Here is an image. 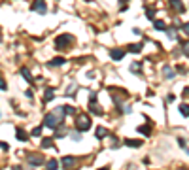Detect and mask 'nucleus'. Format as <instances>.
<instances>
[{
  "mask_svg": "<svg viewBox=\"0 0 189 170\" xmlns=\"http://www.w3.org/2000/svg\"><path fill=\"white\" fill-rule=\"evenodd\" d=\"M74 125H76V129H78L80 132H85V131L91 129V117H89L87 113H78Z\"/></svg>",
  "mask_w": 189,
  "mask_h": 170,
  "instance_id": "obj_1",
  "label": "nucleus"
},
{
  "mask_svg": "<svg viewBox=\"0 0 189 170\" xmlns=\"http://www.w3.org/2000/svg\"><path fill=\"white\" fill-rule=\"evenodd\" d=\"M59 123H62V121L57 117V113H55V112L47 113V115H45V119H44V127H47V129H55Z\"/></svg>",
  "mask_w": 189,
  "mask_h": 170,
  "instance_id": "obj_2",
  "label": "nucleus"
},
{
  "mask_svg": "<svg viewBox=\"0 0 189 170\" xmlns=\"http://www.w3.org/2000/svg\"><path fill=\"white\" fill-rule=\"evenodd\" d=\"M72 42H74V36L72 34H62V36H59L55 40V45L57 47H66V45H70Z\"/></svg>",
  "mask_w": 189,
  "mask_h": 170,
  "instance_id": "obj_3",
  "label": "nucleus"
},
{
  "mask_svg": "<svg viewBox=\"0 0 189 170\" xmlns=\"http://www.w3.org/2000/svg\"><path fill=\"white\" fill-rule=\"evenodd\" d=\"M61 164H62V168H66V170H70L74 164H76V157H72V155H66V157H61Z\"/></svg>",
  "mask_w": 189,
  "mask_h": 170,
  "instance_id": "obj_4",
  "label": "nucleus"
},
{
  "mask_svg": "<svg viewBox=\"0 0 189 170\" xmlns=\"http://www.w3.org/2000/svg\"><path fill=\"white\" fill-rule=\"evenodd\" d=\"M30 10H32V11H36V13H42V15H45V13H47V8H45V4L42 2V0H36V2L30 6Z\"/></svg>",
  "mask_w": 189,
  "mask_h": 170,
  "instance_id": "obj_5",
  "label": "nucleus"
},
{
  "mask_svg": "<svg viewBox=\"0 0 189 170\" xmlns=\"http://www.w3.org/2000/svg\"><path fill=\"white\" fill-rule=\"evenodd\" d=\"M27 161H29V164H30V166H42V164L45 163V159H44V157H40V155H29V157H27Z\"/></svg>",
  "mask_w": 189,
  "mask_h": 170,
  "instance_id": "obj_6",
  "label": "nucleus"
},
{
  "mask_svg": "<svg viewBox=\"0 0 189 170\" xmlns=\"http://www.w3.org/2000/svg\"><path fill=\"white\" fill-rule=\"evenodd\" d=\"M125 53H127V51H123V49H112V51H110V57H112L113 61H123Z\"/></svg>",
  "mask_w": 189,
  "mask_h": 170,
  "instance_id": "obj_7",
  "label": "nucleus"
},
{
  "mask_svg": "<svg viewBox=\"0 0 189 170\" xmlns=\"http://www.w3.org/2000/svg\"><path fill=\"white\" fill-rule=\"evenodd\" d=\"M55 99V89L53 87H47L45 91H44V102H49V100H53Z\"/></svg>",
  "mask_w": 189,
  "mask_h": 170,
  "instance_id": "obj_8",
  "label": "nucleus"
},
{
  "mask_svg": "<svg viewBox=\"0 0 189 170\" xmlns=\"http://www.w3.org/2000/svg\"><path fill=\"white\" fill-rule=\"evenodd\" d=\"M66 61H64V57H55V59H51L49 62H47V66H51V68H57V66H62Z\"/></svg>",
  "mask_w": 189,
  "mask_h": 170,
  "instance_id": "obj_9",
  "label": "nucleus"
},
{
  "mask_svg": "<svg viewBox=\"0 0 189 170\" xmlns=\"http://www.w3.org/2000/svg\"><path fill=\"white\" fill-rule=\"evenodd\" d=\"M168 2H170V6L176 10V11H185V6H183V2H182V0H168Z\"/></svg>",
  "mask_w": 189,
  "mask_h": 170,
  "instance_id": "obj_10",
  "label": "nucleus"
},
{
  "mask_svg": "<svg viewBox=\"0 0 189 170\" xmlns=\"http://www.w3.org/2000/svg\"><path fill=\"white\" fill-rule=\"evenodd\" d=\"M123 144L127 145V148H140V145H142V140H132V138H127Z\"/></svg>",
  "mask_w": 189,
  "mask_h": 170,
  "instance_id": "obj_11",
  "label": "nucleus"
},
{
  "mask_svg": "<svg viewBox=\"0 0 189 170\" xmlns=\"http://www.w3.org/2000/svg\"><path fill=\"white\" fill-rule=\"evenodd\" d=\"M15 136H17V140H19V142H25V140L29 138V134H27L25 131H23L21 127H17V129H15Z\"/></svg>",
  "mask_w": 189,
  "mask_h": 170,
  "instance_id": "obj_12",
  "label": "nucleus"
},
{
  "mask_svg": "<svg viewBox=\"0 0 189 170\" xmlns=\"http://www.w3.org/2000/svg\"><path fill=\"white\" fill-rule=\"evenodd\" d=\"M89 110H93L94 115H102V110H100V106L97 104V100H94V102H89Z\"/></svg>",
  "mask_w": 189,
  "mask_h": 170,
  "instance_id": "obj_13",
  "label": "nucleus"
},
{
  "mask_svg": "<svg viewBox=\"0 0 189 170\" xmlns=\"http://www.w3.org/2000/svg\"><path fill=\"white\" fill-rule=\"evenodd\" d=\"M94 136H97L99 140H100V138H104V136H108L106 127H97V131H94Z\"/></svg>",
  "mask_w": 189,
  "mask_h": 170,
  "instance_id": "obj_14",
  "label": "nucleus"
},
{
  "mask_svg": "<svg viewBox=\"0 0 189 170\" xmlns=\"http://www.w3.org/2000/svg\"><path fill=\"white\" fill-rule=\"evenodd\" d=\"M21 76H23V78H25V80L29 81V83L32 81V74H30V70H29V68H25V66H23V68H21Z\"/></svg>",
  "mask_w": 189,
  "mask_h": 170,
  "instance_id": "obj_15",
  "label": "nucleus"
},
{
  "mask_svg": "<svg viewBox=\"0 0 189 170\" xmlns=\"http://www.w3.org/2000/svg\"><path fill=\"white\" fill-rule=\"evenodd\" d=\"M142 47H144L142 44H136V45L132 44V45H129V47H127V49H129V53H140V51H142Z\"/></svg>",
  "mask_w": 189,
  "mask_h": 170,
  "instance_id": "obj_16",
  "label": "nucleus"
},
{
  "mask_svg": "<svg viewBox=\"0 0 189 170\" xmlns=\"http://www.w3.org/2000/svg\"><path fill=\"white\" fill-rule=\"evenodd\" d=\"M42 148H44V149L53 148V138H44V140H42Z\"/></svg>",
  "mask_w": 189,
  "mask_h": 170,
  "instance_id": "obj_17",
  "label": "nucleus"
},
{
  "mask_svg": "<svg viewBox=\"0 0 189 170\" xmlns=\"http://www.w3.org/2000/svg\"><path fill=\"white\" fill-rule=\"evenodd\" d=\"M57 168H59V163H57L55 159L47 161V164H45V170H57Z\"/></svg>",
  "mask_w": 189,
  "mask_h": 170,
  "instance_id": "obj_18",
  "label": "nucleus"
},
{
  "mask_svg": "<svg viewBox=\"0 0 189 170\" xmlns=\"http://www.w3.org/2000/svg\"><path fill=\"white\" fill-rule=\"evenodd\" d=\"M153 27H155L157 30H164V29H167V23H164V21H161V19H157V21L153 23Z\"/></svg>",
  "mask_w": 189,
  "mask_h": 170,
  "instance_id": "obj_19",
  "label": "nucleus"
},
{
  "mask_svg": "<svg viewBox=\"0 0 189 170\" xmlns=\"http://www.w3.org/2000/svg\"><path fill=\"white\" fill-rule=\"evenodd\" d=\"M78 91V87H76V83H72L68 89H66V96H70V99H74V93Z\"/></svg>",
  "mask_w": 189,
  "mask_h": 170,
  "instance_id": "obj_20",
  "label": "nucleus"
},
{
  "mask_svg": "<svg viewBox=\"0 0 189 170\" xmlns=\"http://www.w3.org/2000/svg\"><path fill=\"white\" fill-rule=\"evenodd\" d=\"M180 113H182L183 117H189V104H182V106H180Z\"/></svg>",
  "mask_w": 189,
  "mask_h": 170,
  "instance_id": "obj_21",
  "label": "nucleus"
},
{
  "mask_svg": "<svg viewBox=\"0 0 189 170\" xmlns=\"http://www.w3.org/2000/svg\"><path fill=\"white\" fill-rule=\"evenodd\" d=\"M163 74L167 76V78H174V70H172L170 66H164V68H163Z\"/></svg>",
  "mask_w": 189,
  "mask_h": 170,
  "instance_id": "obj_22",
  "label": "nucleus"
},
{
  "mask_svg": "<svg viewBox=\"0 0 189 170\" xmlns=\"http://www.w3.org/2000/svg\"><path fill=\"white\" fill-rule=\"evenodd\" d=\"M140 66H142L140 62H132L131 64V72H132V74H140V70H142Z\"/></svg>",
  "mask_w": 189,
  "mask_h": 170,
  "instance_id": "obj_23",
  "label": "nucleus"
},
{
  "mask_svg": "<svg viewBox=\"0 0 189 170\" xmlns=\"http://www.w3.org/2000/svg\"><path fill=\"white\" fill-rule=\"evenodd\" d=\"M70 138H72L74 142H80L81 140V132L80 131H72V132H70Z\"/></svg>",
  "mask_w": 189,
  "mask_h": 170,
  "instance_id": "obj_24",
  "label": "nucleus"
},
{
  "mask_svg": "<svg viewBox=\"0 0 189 170\" xmlns=\"http://www.w3.org/2000/svg\"><path fill=\"white\" fill-rule=\"evenodd\" d=\"M62 112H64L66 115H76V110H74L72 106H62Z\"/></svg>",
  "mask_w": 189,
  "mask_h": 170,
  "instance_id": "obj_25",
  "label": "nucleus"
},
{
  "mask_svg": "<svg viewBox=\"0 0 189 170\" xmlns=\"http://www.w3.org/2000/svg\"><path fill=\"white\" fill-rule=\"evenodd\" d=\"M138 131H140L142 134H146V136H148V134H151V129H150L148 125H142V127H138Z\"/></svg>",
  "mask_w": 189,
  "mask_h": 170,
  "instance_id": "obj_26",
  "label": "nucleus"
},
{
  "mask_svg": "<svg viewBox=\"0 0 189 170\" xmlns=\"http://www.w3.org/2000/svg\"><path fill=\"white\" fill-rule=\"evenodd\" d=\"M146 15H148V19H151V21H153V17H155V10L146 8Z\"/></svg>",
  "mask_w": 189,
  "mask_h": 170,
  "instance_id": "obj_27",
  "label": "nucleus"
},
{
  "mask_svg": "<svg viewBox=\"0 0 189 170\" xmlns=\"http://www.w3.org/2000/svg\"><path fill=\"white\" fill-rule=\"evenodd\" d=\"M164 30H167V34H168V38H170V40H174V38H176V32H174V29H168V27H167Z\"/></svg>",
  "mask_w": 189,
  "mask_h": 170,
  "instance_id": "obj_28",
  "label": "nucleus"
},
{
  "mask_svg": "<svg viewBox=\"0 0 189 170\" xmlns=\"http://www.w3.org/2000/svg\"><path fill=\"white\" fill-rule=\"evenodd\" d=\"M182 49H183V53L189 57V42H183V44H182Z\"/></svg>",
  "mask_w": 189,
  "mask_h": 170,
  "instance_id": "obj_29",
  "label": "nucleus"
},
{
  "mask_svg": "<svg viewBox=\"0 0 189 170\" xmlns=\"http://www.w3.org/2000/svg\"><path fill=\"white\" fill-rule=\"evenodd\" d=\"M42 134V127H36L34 131H32V136H40Z\"/></svg>",
  "mask_w": 189,
  "mask_h": 170,
  "instance_id": "obj_30",
  "label": "nucleus"
},
{
  "mask_svg": "<svg viewBox=\"0 0 189 170\" xmlns=\"http://www.w3.org/2000/svg\"><path fill=\"white\" fill-rule=\"evenodd\" d=\"M0 89H2V91H6V89H8V85H6V81H4L2 78H0Z\"/></svg>",
  "mask_w": 189,
  "mask_h": 170,
  "instance_id": "obj_31",
  "label": "nucleus"
},
{
  "mask_svg": "<svg viewBox=\"0 0 189 170\" xmlns=\"http://www.w3.org/2000/svg\"><path fill=\"white\" fill-rule=\"evenodd\" d=\"M0 149H4V151H8V144H6V142H0Z\"/></svg>",
  "mask_w": 189,
  "mask_h": 170,
  "instance_id": "obj_32",
  "label": "nucleus"
},
{
  "mask_svg": "<svg viewBox=\"0 0 189 170\" xmlns=\"http://www.w3.org/2000/svg\"><path fill=\"white\" fill-rule=\"evenodd\" d=\"M182 29H183V32H185V34H187V36H189V23H185V25H183V27H182Z\"/></svg>",
  "mask_w": 189,
  "mask_h": 170,
  "instance_id": "obj_33",
  "label": "nucleus"
},
{
  "mask_svg": "<svg viewBox=\"0 0 189 170\" xmlns=\"http://www.w3.org/2000/svg\"><path fill=\"white\" fill-rule=\"evenodd\" d=\"M174 99H176V96H174V94H168V96H167V102H172Z\"/></svg>",
  "mask_w": 189,
  "mask_h": 170,
  "instance_id": "obj_34",
  "label": "nucleus"
},
{
  "mask_svg": "<svg viewBox=\"0 0 189 170\" xmlns=\"http://www.w3.org/2000/svg\"><path fill=\"white\" fill-rule=\"evenodd\" d=\"M13 170H23V168L21 166H13Z\"/></svg>",
  "mask_w": 189,
  "mask_h": 170,
  "instance_id": "obj_35",
  "label": "nucleus"
},
{
  "mask_svg": "<svg viewBox=\"0 0 189 170\" xmlns=\"http://www.w3.org/2000/svg\"><path fill=\"white\" fill-rule=\"evenodd\" d=\"M100 170H110V168H108V166H106V168H100Z\"/></svg>",
  "mask_w": 189,
  "mask_h": 170,
  "instance_id": "obj_36",
  "label": "nucleus"
}]
</instances>
